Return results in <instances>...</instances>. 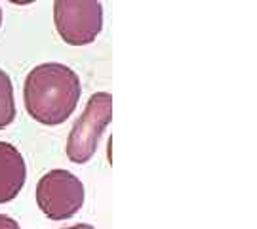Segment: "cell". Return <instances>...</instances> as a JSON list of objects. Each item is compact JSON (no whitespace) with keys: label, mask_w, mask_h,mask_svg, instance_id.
Wrapping results in <instances>:
<instances>
[{"label":"cell","mask_w":257,"mask_h":229,"mask_svg":"<svg viewBox=\"0 0 257 229\" xmlns=\"http://www.w3.org/2000/svg\"><path fill=\"white\" fill-rule=\"evenodd\" d=\"M0 25H2V10H0Z\"/></svg>","instance_id":"30bf717a"},{"label":"cell","mask_w":257,"mask_h":229,"mask_svg":"<svg viewBox=\"0 0 257 229\" xmlns=\"http://www.w3.org/2000/svg\"><path fill=\"white\" fill-rule=\"evenodd\" d=\"M10 4H18V6H29V4H33V2H37V0H8Z\"/></svg>","instance_id":"ba28073f"},{"label":"cell","mask_w":257,"mask_h":229,"mask_svg":"<svg viewBox=\"0 0 257 229\" xmlns=\"http://www.w3.org/2000/svg\"><path fill=\"white\" fill-rule=\"evenodd\" d=\"M37 204L50 220H69L84 204L82 182L69 170H52L38 180Z\"/></svg>","instance_id":"277c9868"},{"label":"cell","mask_w":257,"mask_h":229,"mask_svg":"<svg viewBox=\"0 0 257 229\" xmlns=\"http://www.w3.org/2000/svg\"><path fill=\"white\" fill-rule=\"evenodd\" d=\"M112 119V96L97 92L86 103L80 119L74 122L67 137V157L76 165H84L93 157L105 128Z\"/></svg>","instance_id":"7a4b0ae2"},{"label":"cell","mask_w":257,"mask_h":229,"mask_svg":"<svg viewBox=\"0 0 257 229\" xmlns=\"http://www.w3.org/2000/svg\"><path fill=\"white\" fill-rule=\"evenodd\" d=\"M0 229H21V227H19V223L16 220H12L8 216L0 214Z\"/></svg>","instance_id":"52a82bcc"},{"label":"cell","mask_w":257,"mask_h":229,"mask_svg":"<svg viewBox=\"0 0 257 229\" xmlns=\"http://www.w3.org/2000/svg\"><path fill=\"white\" fill-rule=\"evenodd\" d=\"M63 229H95L90 223H76V225H71V227H63Z\"/></svg>","instance_id":"9c48e42d"},{"label":"cell","mask_w":257,"mask_h":229,"mask_svg":"<svg viewBox=\"0 0 257 229\" xmlns=\"http://www.w3.org/2000/svg\"><path fill=\"white\" fill-rule=\"evenodd\" d=\"M27 168L18 147L0 141V204L14 201L25 185Z\"/></svg>","instance_id":"5b68a950"},{"label":"cell","mask_w":257,"mask_h":229,"mask_svg":"<svg viewBox=\"0 0 257 229\" xmlns=\"http://www.w3.org/2000/svg\"><path fill=\"white\" fill-rule=\"evenodd\" d=\"M80 100V81L63 63H42L25 79L23 101L29 117L46 124H63L74 113Z\"/></svg>","instance_id":"6da1fadb"},{"label":"cell","mask_w":257,"mask_h":229,"mask_svg":"<svg viewBox=\"0 0 257 229\" xmlns=\"http://www.w3.org/2000/svg\"><path fill=\"white\" fill-rule=\"evenodd\" d=\"M54 23L63 42L90 44L103 29V8L99 0H54Z\"/></svg>","instance_id":"3957f363"},{"label":"cell","mask_w":257,"mask_h":229,"mask_svg":"<svg viewBox=\"0 0 257 229\" xmlns=\"http://www.w3.org/2000/svg\"><path fill=\"white\" fill-rule=\"evenodd\" d=\"M16 119V101H14V84L8 73L0 69V130L10 126Z\"/></svg>","instance_id":"8992f818"}]
</instances>
